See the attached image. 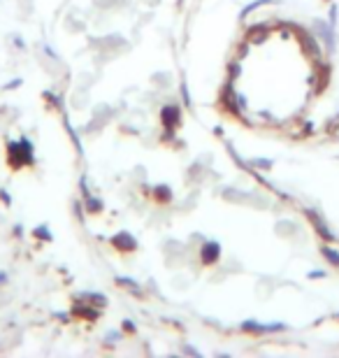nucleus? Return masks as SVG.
<instances>
[{
	"instance_id": "nucleus-1",
	"label": "nucleus",
	"mask_w": 339,
	"mask_h": 358,
	"mask_svg": "<svg viewBox=\"0 0 339 358\" xmlns=\"http://www.w3.org/2000/svg\"><path fill=\"white\" fill-rule=\"evenodd\" d=\"M312 219H314V224H316V228H319V233H321V235H326V238H328V240H333V233H330V231H328V226H326V224H323V221H321V217H319V214H314V212H312Z\"/></svg>"
},
{
	"instance_id": "nucleus-2",
	"label": "nucleus",
	"mask_w": 339,
	"mask_h": 358,
	"mask_svg": "<svg viewBox=\"0 0 339 358\" xmlns=\"http://www.w3.org/2000/svg\"><path fill=\"white\" fill-rule=\"evenodd\" d=\"M323 256H326V259L333 263V266H337L339 268V254L335 252V249H330V247H323Z\"/></svg>"
},
{
	"instance_id": "nucleus-3",
	"label": "nucleus",
	"mask_w": 339,
	"mask_h": 358,
	"mask_svg": "<svg viewBox=\"0 0 339 358\" xmlns=\"http://www.w3.org/2000/svg\"><path fill=\"white\" fill-rule=\"evenodd\" d=\"M330 24L337 26V7L333 5V12H330Z\"/></svg>"
}]
</instances>
